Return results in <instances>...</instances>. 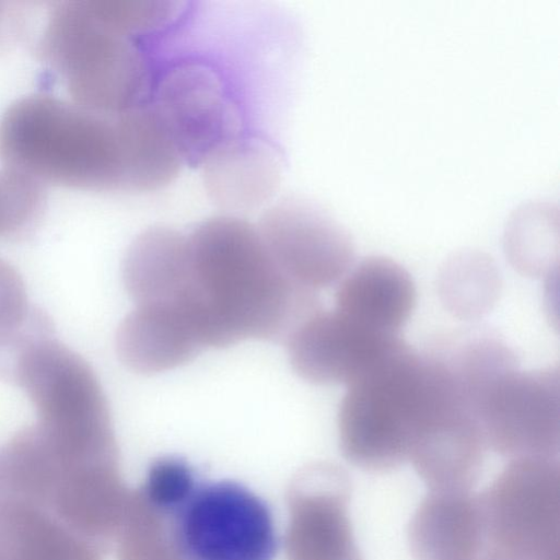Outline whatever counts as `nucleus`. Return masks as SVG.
I'll use <instances>...</instances> for the list:
<instances>
[{
	"label": "nucleus",
	"instance_id": "nucleus-1",
	"mask_svg": "<svg viewBox=\"0 0 560 560\" xmlns=\"http://www.w3.org/2000/svg\"><path fill=\"white\" fill-rule=\"evenodd\" d=\"M187 240L206 348L246 339L287 341L322 308L316 292L279 270L257 226L245 220L211 218Z\"/></svg>",
	"mask_w": 560,
	"mask_h": 560
},
{
	"label": "nucleus",
	"instance_id": "nucleus-2",
	"mask_svg": "<svg viewBox=\"0 0 560 560\" xmlns=\"http://www.w3.org/2000/svg\"><path fill=\"white\" fill-rule=\"evenodd\" d=\"M0 159L40 184L131 192L121 113L44 93L25 95L0 118Z\"/></svg>",
	"mask_w": 560,
	"mask_h": 560
},
{
	"label": "nucleus",
	"instance_id": "nucleus-3",
	"mask_svg": "<svg viewBox=\"0 0 560 560\" xmlns=\"http://www.w3.org/2000/svg\"><path fill=\"white\" fill-rule=\"evenodd\" d=\"M139 36L119 0H68L50 9L37 51L74 103L120 114L149 88Z\"/></svg>",
	"mask_w": 560,
	"mask_h": 560
},
{
	"label": "nucleus",
	"instance_id": "nucleus-4",
	"mask_svg": "<svg viewBox=\"0 0 560 560\" xmlns=\"http://www.w3.org/2000/svg\"><path fill=\"white\" fill-rule=\"evenodd\" d=\"M347 386L338 412L343 456L363 470L396 469L408 459L428 407L425 358L398 338Z\"/></svg>",
	"mask_w": 560,
	"mask_h": 560
},
{
	"label": "nucleus",
	"instance_id": "nucleus-5",
	"mask_svg": "<svg viewBox=\"0 0 560 560\" xmlns=\"http://www.w3.org/2000/svg\"><path fill=\"white\" fill-rule=\"evenodd\" d=\"M32 401L36 424L69 455H116L108 405L93 370L51 336L34 343L21 359L14 380Z\"/></svg>",
	"mask_w": 560,
	"mask_h": 560
},
{
	"label": "nucleus",
	"instance_id": "nucleus-6",
	"mask_svg": "<svg viewBox=\"0 0 560 560\" xmlns=\"http://www.w3.org/2000/svg\"><path fill=\"white\" fill-rule=\"evenodd\" d=\"M477 500L482 553L495 560H560L558 457L513 459Z\"/></svg>",
	"mask_w": 560,
	"mask_h": 560
},
{
	"label": "nucleus",
	"instance_id": "nucleus-7",
	"mask_svg": "<svg viewBox=\"0 0 560 560\" xmlns=\"http://www.w3.org/2000/svg\"><path fill=\"white\" fill-rule=\"evenodd\" d=\"M185 560H273L278 536L267 503L234 481L199 483L175 514Z\"/></svg>",
	"mask_w": 560,
	"mask_h": 560
},
{
	"label": "nucleus",
	"instance_id": "nucleus-8",
	"mask_svg": "<svg viewBox=\"0 0 560 560\" xmlns=\"http://www.w3.org/2000/svg\"><path fill=\"white\" fill-rule=\"evenodd\" d=\"M486 444L502 456L553 458L560 448V372L518 368L497 380L476 409Z\"/></svg>",
	"mask_w": 560,
	"mask_h": 560
},
{
	"label": "nucleus",
	"instance_id": "nucleus-9",
	"mask_svg": "<svg viewBox=\"0 0 560 560\" xmlns=\"http://www.w3.org/2000/svg\"><path fill=\"white\" fill-rule=\"evenodd\" d=\"M257 229L279 270L303 289L316 292L329 287L352 266L349 233L312 201L285 198L265 212Z\"/></svg>",
	"mask_w": 560,
	"mask_h": 560
},
{
	"label": "nucleus",
	"instance_id": "nucleus-10",
	"mask_svg": "<svg viewBox=\"0 0 560 560\" xmlns=\"http://www.w3.org/2000/svg\"><path fill=\"white\" fill-rule=\"evenodd\" d=\"M155 109L183 162L203 164L241 139L235 104L219 78L201 65L172 68L158 86Z\"/></svg>",
	"mask_w": 560,
	"mask_h": 560
},
{
	"label": "nucleus",
	"instance_id": "nucleus-11",
	"mask_svg": "<svg viewBox=\"0 0 560 560\" xmlns=\"http://www.w3.org/2000/svg\"><path fill=\"white\" fill-rule=\"evenodd\" d=\"M369 329L337 310L320 308L287 339L293 370L315 384H349L397 339Z\"/></svg>",
	"mask_w": 560,
	"mask_h": 560
},
{
	"label": "nucleus",
	"instance_id": "nucleus-12",
	"mask_svg": "<svg viewBox=\"0 0 560 560\" xmlns=\"http://www.w3.org/2000/svg\"><path fill=\"white\" fill-rule=\"evenodd\" d=\"M486 446L469 406L450 399L420 425L408 459L430 491L469 492L480 476Z\"/></svg>",
	"mask_w": 560,
	"mask_h": 560
},
{
	"label": "nucleus",
	"instance_id": "nucleus-13",
	"mask_svg": "<svg viewBox=\"0 0 560 560\" xmlns=\"http://www.w3.org/2000/svg\"><path fill=\"white\" fill-rule=\"evenodd\" d=\"M129 295L139 304H167L191 312L196 302L187 235L150 228L130 244L122 265Z\"/></svg>",
	"mask_w": 560,
	"mask_h": 560
},
{
	"label": "nucleus",
	"instance_id": "nucleus-14",
	"mask_svg": "<svg viewBox=\"0 0 560 560\" xmlns=\"http://www.w3.org/2000/svg\"><path fill=\"white\" fill-rule=\"evenodd\" d=\"M115 343L120 361L142 374L179 366L205 348L189 316L166 304L136 305L120 323Z\"/></svg>",
	"mask_w": 560,
	"mask_h": 560
},
{
	"label": "nucleus",
	"instance_id": "nucleus-15",
	"mask_svg": "<svg viewBox=\"0 0 560 560\" xmlns=\"http://www.w3.org/2000/svg\"><path fill=\"white\" fill-rule=\"evenodd\" d=\"M416 301L410 273L388 257L371 256L342 278L335 310L374 331L398 335Z\"/></svg>",
	"mask_w": 560,
	"mask_h": 560
},
{
	"label": "nucleus",
	"instance_id": "nucleus-16",
	"mask_svg": "<svg viewBox=\"0 0 560 560\" xmlns=\"http://www.w3.org/2000/svg\"><path fill=\"white\" fill-rule=\"evenodd\" d=\"M477 494L429 491L408 526L413 560H467L480 547Z\"/></svg>",
	"mask_w": 560,
	"mask_h": 560
},
{
	"label": "nucleus",
	"instance_id": "nucleus-17",
	"mask_svg": "<svg viewBox=\"0 0 560 560\" xmlns=\"http://www.w3.org/2000/svg\"><path fill=\"white\" fill-rule=\"evenodd\" d=\"M315 488L301 511L302 560H363L355 544L348 508L351 482L338 466L312 469Z\"/></svg>",
	"mask_w": 560,
	"mask_h": 560
},
{
	"label": "nucleus",
	"instance_id": "nucleus-18",
	"mask_svg": "<svg viewBox=\"0 0 560 560\" xmlns=\"http://www.w3.org/2000/svg\"><path fill=\"white\" fill-rule=\"evenodd\" d=\"M280 162L262 141L238 139L202 164L210 198L229 210H248L264 205L280 183Z\"/></svg>",
	"mask_w": 560,
	"mask_h": 560
},
{
	"label": "nucleus",
	"instance_id": "nucleus-19",
	"mask_svg": "<svg viewBox=\"0 0 560 560\" xmlns=\"http://www.w3.org/2000/svg\"><path fill=\"white\" fill-rule=\"evenodd\" d=\"M504 250L522 275L550 278L559 270L558 206L547 200L520 205L504 229Z\"/></svg>",
	"mask_w": 560,
	"mask_h": 560
},
{
	"label": "nucleus",
	"instance_id": "nucleus-20",
	"mask_svg": "<svg viewBox=\"0 0 560 560\" xmlns=\"http://www.w3.org/2000/svg\"><path fill=\"white\" fill-rule=\"evenodd\" d=\"M501 284L500 272L488 254L462 249L443 264L438 290L450 313L462 319H477L492 310Z\"/></svg>",
	"mask_w": 560,
	"mask_h": 560
},
{
	"label": "nucleus",
	"instance_id": "nucleus-21",
	"mask_svg": "<svg viewBox=\"0 0 560 560\" xmlns=\"http://www.w3.org/2000/svg\"><path fill=\"white\" fill-rule=\"evenodd\" d=\"M44 205L39 182L9 167L0 171V237L14 238L30 233L38 223Z\"/></svg>",
	"mask_w": 560,
	"mask_h": 560
},
{
	"label": "nucleus",
	"instance_id": "nucleus-22",
	"mask_svg": "<svg viewBox=\"0 0 560 560\" xmlns=\"http://www.w3.org/2000/svg\"><path fill=\"white\" fill-rule=\"evenodd\" d=\"M198 486L192 468L185 460L163 457L151 465L144 490L147 499L155 509L175 514Z\"/></svg>",
	"mask_w": 560,
	"mask_h": 560
},
{
	"label": "nucleus",
	"instance_id": "nucleus-23",
	"mask_svg": "<svg viewBox=\"0 0 560 560\" xmlns=\"http://www.w3.org/2000/svg\"><path fill=\"white\" fill-rule=\"evenodd\" d=\"M54 335L48 314L33 304L19 322L0 328V381L14 384L19 363L26 351Z\"/></svg>",
	"mask_w": 560,
	"mask_h": 560
},
{
	"label": "nucleus",
	"instance_id": "nucleus-24",
	"mask_svg": "<svg viewBox=\"0 0 560 560\" xmlns=\"http://www.w3.org/2000/svg\"><path fill=\"white\" fill-rule=\"evenodd\" d=\"M32 304L18 271L0 258V328L19 322Z\"/></svg>",
	"mask_w": 560,
	"mask_h": 560
},
{
	"label": "nucleus",
	"instance_id": "nucleus-25",
	"mask_svg": "<svg viewBox=\"0 0 560 560\" xmlns=\"http://www.w3.org/2000/svg\"><path fill=\"white\" fill-rule=\"evenodd\" d=\"M22 30L20 11L0 2V48L19 39Z\"/></svg>",
	"mask_w": 560,
	"mask_h": 560
},
{
	"label": "nucleus",
	"instance_id": "nucleus-26",
	"mask_svg": "<svg viewBox=\"0 0 560 560\" xmlns=\"http://www.w3.org/2000/svg\"><path fill=\"white\" fill-rule=\"evenodd\" d=\"M10 494V489L7 485L4 470H3V460H2V450L0 448V511L7 501Z\"/></svg>",
	"mask_w": 560,
	"mask_h": 560
},
{
	"label": "nucleus",
	"instance_id": "nucleus-27",
	"mask_svg": "<svg viewBox=\"0 0 560 560\" xmlns=\"http://www.w3.org/2000/svg\"><path fill=\"white\" fill-rule=\"evenodd\" d=\"M467 560H493V559H491V558L487 557L486 555H483V553L479 552V550H478L477 555H475V556L470 557V558H469V559H467Z\"/></svg>",
	"mask_w": 560,
	"mask_h": 560
}]
</instances>
